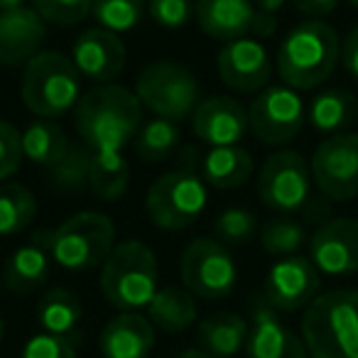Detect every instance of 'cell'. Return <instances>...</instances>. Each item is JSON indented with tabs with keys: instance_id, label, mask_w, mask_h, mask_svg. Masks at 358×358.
Here are the masks:
<instances>
[{
	"instance_id": "obj_38",
	"label": "cell",
	"mask_w": 358,
	"mask_h": 358,
	"mask_svg": "<svg viewBox=\"0 0 358 358\" xmlns=\"http://www.w3.org/2000/svg\"><path fill=\"white\" fill-rule=\"evenodd\" d=\"M150 17L157 25L177 30L185 27L194 15V3L192 0H150Z\"/></svg>"
},
{
	"instance_id": "obj_20",
	"label": "cell",
	"mask_w": 358,
	"mask_h": 358,
	"mask_svg": "<svg viewBox=\"0 0 358 358\" xmlns=\"http://www.w3.org/2000/svg\"><path fill=\"white\" fill-rule=\"evenodd\" d=\"M52 231H37L30 243L20 245L15 253L8 258L3 270V282L10 292L30 294L40 289L50 278L52 265Z\"/></svg>"
},
{
	"instance_id": "obj_18",
	"label": "cell",
	"mask_w": 358,
	"mask_h": 358,
	"mask_svg": "<svg viewBox=\"0 0 358 358\" xmlns=\"http://www.w3.org/2000/svg\"><path fill=\"white\" fill-rule=\"evenodd\" d=\"M71 62L81 76L99 84H110L125 69V45L115 32L94 27L76 37Z\"/></svg>"
},
{
	"instance_id": "obj_40",
	"label": "cell",
	"mask_w": 358,
	"mask_h": 358,
	"mask_svg": "<svg viewBox=\"0 0 358 358\" xmlns=\"http://www.w3.org/2000/svg\"><path fill=\"white\" fill-rule=\"evenodd\" d=\"M341 64L358 81V25L341 42Z\"/></svg>"
},
{
	"instance_id": "obj_2",
	"label": "cell",
	"mask_w": 358,
	"mask_h": 358,
	"mask_svg": "<svg viewBox=\"0 0 358 358\" xmlns=\"http://www.w3.org/2000/svg\"><path fill=\"white\" fill-rule=\"evenodd\" d=\"M341 59V42L324 20H304L287 32L278 50V74L285 86L309 91L322 86Z\"/></svg>"
},
{
	"instance_id": "obj_3",
	"label": "cell",
	"mask_w": 358,
	"mask_h": 358,
	"mask_svg": "<svg viewBox=\"0 0 358 358\" xmlns=\"http://www.w3.org/2000/svg\"><path fill=\"white\" fill-rule=\"evenodd\" d=\"M302 341L309 358H358V289L319 294L302 314Z\"/></svg>"
},
{
	"instance_id": "obj_37",
	"label": "cell",
	"mask_w": 358,
	"mask_h": 358,
	"mask_svg": "<svg viewBox=\"0 0 358 358\" xmlns=\"http://www.w3.org/2000/svg\"><path fill=\"white\" fill-rule=\"evenodd\" d=\"M20 358H76L74 343L69 338L52 336V334H35L25 341Z\"/></svg>"
},
{
	"instance_id": "obj_39",
	"label": "cell",
	"mask_w": 358,
	"mask_h": 358,
	"mask_svg": "<svg viewBox=\"0 0 358 358\" xmlns=\"http://www.w3.org/2000/svg\"><path fill=\"white\" fill-rule=\"evenodd\" d=\"M22 133H17L10 123L0 120V182L17 172L22 162Z\"/></svg>"
},
{
	"instance_id": "obj_13",
	"label": "cell",
	"mask_w": 358,
	"mask_h": 358,
	"mask_svg": "<svg viewBox=\"0 0 358 358\" xmlns=\"http://www.w3.org/2000/svg\"><path fill=\"white\" fill-rule=\"evenodd\" d=\"M319 270L304 255L280 258L268 270L263 287V299L275 312H299L307 309L319 297Z\"/></svg>"
},
{
	"instance_id": "obj_10",
	"label": "cell",
	"mask_w": 358,
	"mask_h": 358,
	"mask_svg": "<svg viewBox=\"0 0 358 358\" xmlns=\"http://www.w3.org/2000/svg\"><path fill=\"white\" fill-rule=\"evenodd\" d=\"M312 192V169L294 150H280L265 159L258 174V196L275 214L304 209Z\"/></svg>"
},
{
	"instance_id": "obj_1",
	"label": "cell",
	"mask_w": 358,
	"mask_h": 358,
	"mask_svg": "<svg viewBox=\"0 0 358 358\" xmlns=\"http://www.w3.org/2000/svg\"><path fill=\"white\" fill-rule=\"evenodd\" d=\"M74 123L84 145L96 155H120L140 133L143 103L130 89L101 84L81 96Z\"/></svg>"
},
{
	"instance_id": "obj_29",
	"label": "cell",
	"mask_w": 358,
	"mask_h": 358,
	"mask_svg": "<svg viewBox=\"0 0 358 358\" xmlns=\"http://www.w3.org/2000/svg\"><path fill=\"white\" fill-rule=\"evenodd\" d=\"M130 167L128 159L120 155H96L91 157L89 187L103 201H115L128 192Z\"/></svg>"
},
{
	"instance_id": "obj_5",
	"label": "cell",
	"mask_w": 358,
	"mask_h": 358,
	"mask_svg": "<svg viewBox=\"0 0 358 358\" xmlns=\"http://www.w3.org/2000/svg\"><path fill=\"white\" fill-rule=\"evenodd\" d=\"M79 71L59 52H40L22 71V103L40 118H59L79 103Z\"/></svg>"
},
{
	"instance_id": "obj_45",
	"label": "cell",
	"mask_w": 358,
	"mask_h": 358,
	"mask_svg": "<svg viewBox=\"0 0 358 358\" xmlns=\"http://www.w3.org/2000/svg\"><path fill=\"white\" fill-rule=\"evenodd\" d=\"M3 336H6V322L0 317V343H3Z\"/></svg>"
},
{
	"instance_id": "obj_28",
	"label": "cell",
	"mask_w": 358,
	"mask_h": 358,
	"mask_svg": "<svg viewBox=\"0 0 358 358\" xmlns=\"http://www.w3.org/2000/svg\"><path fill=\"white\" fill-rule=\"evenodd\" d=\"M69 150V140H66L64 130L55 123V120H37L22 133V155L30 162L42 164V167H55Z\"/></svg>"
},
{
	"instance_id": "obj_34",
	"label": "cell",
	"mask_w": 358,
	"mask_h": 358,
	"mask_svg": "<svg viewBox=\"0 0 358 358\" xmlns=\"http://www.w3.org/2000/svg\"><path fill=\"white\" fill-rule=\"evenodd\" d=\"M94 17L103 30L115 35L130 32L143 17V0H94Z\"/></svg>"
},
{
	"instance_id": "obj_35",
	"label": "cell",
	"mask_w": 358,
	"mask_h": 358,
	"mask_svg": "<svg viewBox=\"0 0 358 358\" xmlns=\"http://www.w3.org/2000/svg\"><path fill=\"white\" fill-rule=\"evenodd\" d=\"M216 241L229 245H243L258 234V219L248 209H226L214 221Z\"/></svg>"
},
{
	"instance_id": "obj_43",
	"label": "cell",
	"mask_w": 358,
	"mask_h": 358,
	"mask_svg": "<svg viewBox=\"0 0 358 358\" xmlns=\"http://www.w3.org/2000/svg\"><path fill=\"white\" fill-rule=\"evenodd\" d=\"M177 358H214V356L206 353L204 348H187V351H182Z\"/></svg>"
},
{
	"instance_id": "obj_46",
	"label": "cell",
	"mask_w": 358,
	"mask_h": 358,
	"mask_svg": "<svg viewBox=\"0 0 358 358\" xmlns=\"http://www.w3.org/2000/svg\"><path fill=\"white\" fill-rule=\"evenodd\" d=\"M348 6H351V8H356V10H358V0H348Z\"/></svg>"
},
{
	"instance_id": "obj_30",
	"label": "cell",
	"mask_w": 358,
	"mask_h": 358,
	"mask_svg": "<svg viewBox=\"0 0 358 358\" xmlns=\"http://www.w3.org/2000/svg\"><path fill=\"white\" fill-rule=\"evenodd\" d=\"M37 201L22 185H0V236H15L32 224Z\"/></svg>"
},
{
	"instance_id": "obj_21",
	"label": "cell",
	"mask_w": 358,
	"mask_h": 358,
	"mask_svg": "<svg viewBox=\"0 0 358 358\" xmlns=\"http://www.w3.org/2000/svg\"><path fill=\"white\" fill-rule=\"evenodd\" d=\"M253 0H196L194 17L204 35L219 42H234L253 32L255 27Z\"/></svg>"
},
{
	"instance_id": "obj_8",
	"label": "cell",
	"mask_w": 358,
	"mask_h": 358,
	"mask_svg": "<svg viewBox=\"0 0 358 358\" xmlns=\"http://www.w3.org/2000/svg\"><path fill=\"white\" fill-rule=\"evenodd\" d=\"M206 209V187L194 172L177 169L155 179L148 189L145 211L162 231H185L201 219Z\"/></svg>"
},
{
	"instance_id": "obj_9",
	"label": "cell",
	"mask_w": 358,
	"mask_h": 358,
	"mask_svg": "<svg viewBox=\"0 0 358 358\" xmlns=\"http://www.w3.org/2000/svg\"><path fill=\"white\" fill-rule=\"evenodd\" d=\"M182 282L194 297L224 299L234 292L238 268L234 255L216 238H194L182 253L179 263Z\"/></svg>"
},
{
	"instance_id": "obj_27",
	"label": "cell",
	"mask_w": 358,
	"mask_h": 358,
	"mask_svg": "<svg viewBox=\"0 0 358 358\" xmlns=\"http://www.w3.org/2000/svg\"><path fill=\"white\" fill-rule=\"evenodd\" d=\"M37 322L45 334L62 338H74L81 324V302L66 287H52L37 302Z\"/></svg>"
},
{
	"instance_id": "obj_24",
	"label": "cell",
	"mask_w": 358,
	"mask_h": 358,
	"mask_svg": "<svg viewBox=\"0 0 358 358\" xmlns=\"http://www.w3.org/2000/svg\"><path fill=\"white\" fill-rule=\"evenodd\" d=\"M309 123L314 130L329 135L346 133L358 120V96L346 89H327L317 94L307 110Z\"/></svg>"
},
{
	"instance_id": "obj_44",
	"label": "cell",
	"mask_w": 358,
	"mask_h": 358,
	"mask_svg": "<svg viewBox=\"0 0 358 358\" xmlns=\"http://www.w3.org/2000/svg\"><path fill=\"white\" fill-rule=\"evenodd\" d=\"M15 8H25V0H0V13L15 10Z\"/></svg>"
},
{
	"instance_id": "obj_33",
	"label": "cell",
	"mask_w": 358,
	"mask_h": 358,
	"mask_svg": "<svg viewBox=\"0 0 358 358\" xmlns=\"http://www.w3.org/2000/svg\"><path fill=\"white\" fill-rule=\"evenodd\" d=\"M91 152L84 145H69L66 155L50 167V179L52 185L59 187L62 192H74L81 189V187L89 185V169H91Z\"/></svg>"
},
{
	"instance_id": "obj_17",
	"label": "cell",
	"mask_w": 358,
	"mask_h": 358,
	"mask_svg": "<svg viewBox=\"0 0 358 358\" xmlns=\"http://www.w3.org/2000/svg\"><path fill=\"white\" fill-rule=\"evenodd\" d=\"M192 130L199 140L209 143L211 148H229L238 145L250 130L248 108L231 96H211L199 101L192 113Z\"/></svg>"
},
{
	"instance_id": "obj_26",
	"label": "cell",
	"mask_w": 358,
	"mask_h": 358,
	"mask_svg": "<svg viewBox=\"0 0 358 358\" xmlns=\"http://www.w3.org/2000/svg\"><path fill=\"white\" fill-rule=\"evenodd\" d=\"M253 157L248 150L238 148V145H229V148H211L206 152L204 162H201V172L204 179L216 189H236L243 187L250 177H253Z\"/></svg>"
},
{
	"instance_id": "obj_32",
	"label": "cell",
	"mask_w": 358,
	"mask_h": 358,
	"mask_svg": "<svg viewBox=\"0 0 358 358\" xmlns=\"http://www.w3.org/2000/svg\"><path fill=\"white\" fill-rule=\"evenodd\" d=\"M304 241H307V231L292 219H270L260 231V243H263L265 253L275 255V258L297 255Z\"/></svg>"
},
{
	"instance_id": "obj_7",
	"label": "cell",
	"mask_w": 358,
	"mask_h": 358,
	"mask_svg": "<svg viewBox=\"0 0 358 358\" xmlns=\"http://www.w3.org/2000/svg\"><path fill=\"white\" fill-rule=\"evenodd\" d=\"M135 96L157 118H167L174 123L194 113L201 101L196 76L187 66L167 59L152 62L140 71L135 81Z\"/></svg>"
},
{
	"instance_id": "obj_42",
	"label": "cell",
	"mask_w": 358,
	"mask_h": 358,
	"mask_svg": "<svg viewBox=\"0 0 358 358\" xmlns=\"http://www.w3.org/2000/svg\"><path fill=\"white\" fill-rule=\"evenodd\" d=\"M253 6L258 13H265V15H275L280 8L285 6V0H253Z\"/></svg>"
},
{
	"instance_id": "obj_12",
	"label": "cell",
	"mask_w": 358,
	"mask_h": 358,
	"mask_svg": "<svg viewBox=\"0 0 358 358\" xmlns=\"http://www.w3.org/2000/svg\"><path fill=\"white\" fill-rule=\"evenodd\" d=\"M304 120V101L289 86H265L248 106V125L265 145H285L294 140Z\"/></svg>"
},
{
	"instance_id": "obj_19",
	"label": "cell",
	"mask_w": 358,
	"mask_h": 358,
	"mask_svg": "<svg viewBox=\"0 0 358 358\" xmlns=\"http://www.w3.org/2000/svg\"><path fill=\"white\" fill-rule=\"evenodd\" d=\"M47 25L35 8L0 13V64L27 66L45 42Z\"/></svg>"
},
{
	"instance_id": "obj_41",
	"label": "cell",
	"mask_w": 358,
	"mask_h": 358,
	"mask_svg": "<svg viewBox=\"0 0 358 358\" xmlns=\"http://www.w3.org/2000/svg\"><path fill=\"white\" fill-rule=\"evenodd\" d=\"M292 3L299 13H304V15H309V17L329 15V13L338 6V0H292Z\"/></svg>"
},
{
	"instance_id": "obj_23",
	"label": "cell",
	"mask_w": 358,
	"mask_h": 358,
	"mask_svg": "<svg viewBox=\"0 0 358 358\" xmlns=\"http://www.w3.org/2000/svg\"><path fill=\"white\" fill-rule=\"evenodd\" d=\"M248 322L236 312H219L199 322L196 336L206 353L214 358H231L245 348L248 341Z\"/></svg>"
},
{
	"instance_id": "obj_31",
	"label": "cell",
	"mask_w": 358,
	"mask_h": 358,
	"mask_svg": "<svg viewBox=\"0 0 358 358\" xmlns=\"http://www.w3.org/2000/svg\"><path fill=\"white\" fill-rule=\"evenodd\" d=\"M179 138H182V133H179V125L174 120L152 118L143 125V130L135 138V150L145 162H162L169 155H174Z\"/></svg>"
},
{
	"instance_id": "obj_36",
	"label": "cell",
	"mask_w": 358,
	"mask_h": 358,
	"mask_svg": "<svg viewBox=\"0 0 358 358\" xmlns=\"http://www.w3.org/2000/svg\"><path fill=\"white\" fill-rule=\"evenodd\" d=\"M32 8L40 13L45 22L59 27H71L86 20L94 8V0H32Z\"/></svg>"
},
{
	"instance_id": "obj_15",
	"label": "cell",
	"mask_w": 358,
	"mask_h": 358,
	"mask_svg": "<svg viewBox=\"0 0 358 358\" xmlns=\"http://www.w3.org/2000/svg\"><path fill=\"white\" fill-rule=\"evenodd\" d=\"M309 260L329 278L358 273V221L331 219L309 241Z\"/></svg>"
},
{
	"instance_id": "obj_22",
	"label": "cell",
	"mask_w": 358,
	"mask_h": 358,
	"mask_svg": "<svg viewBox=\"0 0 358 358\" xmlns=\"http://www.w3.org/2000/svg\"><path fill=\"white\" fill-rule=\"evenodd\" d=\"M103 358H148L155 348V327L138 312H120L99 336Z\"/></svg>"
},
{
	"instance_id": "obj_11",
	"label": "cell",
	"mask_w": 358,
	"mask_h": 358,
	"mask_svg": "<svg viewBox=\"0 0 358 358\" xmlns=\"http://www.w3.org/2000/svg\"><path fill=\"white\" fill-rule=\"evenodd\" d=\"M312 182L327 199L348 201L358 196V133L329 135L312 155Z\"/></svg>"
},
{
	"instance_id": "obj_25",
	"label": "cell",
	"mask_w": 358,
	"mask_h": 358,
	"mask_svg": "<svg viewBox=\"0 0 358 358\" xmlns=\"http://www.w3.org/2000/svg\"><path fill=\"white\" fill-rule=\"evenodd\" d=\"M196 302L189 289L162 287L155 292L152 302L148 304V319L155 329L167 334H182L196 322Z\"/></svg>"
},
{
	"instance_id": "obj_14",
	"label": "cell",
	"mask_w": 358,
	"mask_h": 358,
	"mask_svg": "<svg viewBox=\"0 0 358 358\" xmlns=\"http://www.w3.org/2000/svg\"><path fill=\"white\" fill-rule=\"evenodd\" d=\"M216 69L229 89L238 94H260L273 74V62L263 42L241 37L226 42L216 59Z\"/></svg>"
},
{
	"instance_id": "obj_6",
	"label": "cell",
	"mask_w": 358,
	"mask_h": 358,
	"mask_svg": "<svg viewBox=\"0 0 358 358\" xmlns=\"http://www.w3.org/2000/svg\"><path fill=\"white\" fill-rule=\"evenodd\" d=\"M113 248V221L96 211H81L52 231V260L59 268L74 270V273L103 265Z\"/></svg>"
},
{
	"instance_id": "obj_16",
	"label": "cell",
	"mask_w": 358,
	"mask_h": 358,
	"mask_svg": "<svg viewBox=\"0 0 358 358\" xmlns=\"http://www.w3.org/2000/svg\"><path fill=\"white\" fill-rule=\"evenodd\" d=\"M250 312L253 324L243 348L245 358H309L302 336H297L265 299H255Z\"/></svg>"
},
{
	"instance_id": "obj_4",
	"label": "cell",
	"mask_w": 358,
	"mask_h": 358,
	"mask_svg": "<svg viewBox=\"0 0 358 358\" xmlns=\"http://www.w3.org/2000/svg\"><path fill=\"white\" fill-rule=\"evenodd\" d=\"M157 258L143 241L115 243L101 265V292L120 312L148 309L157 292Z\"/></svg>"
}]
</instances>
